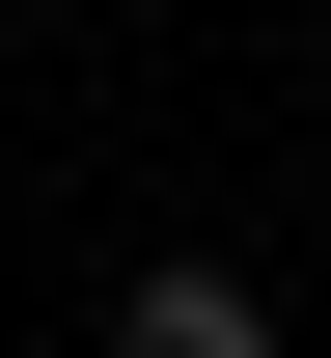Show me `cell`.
<instances>
[{
  "mask_svg": "<svg viewBox=\"0 0 331 358\" xmlns=\"http://www.w3.org/2000/svg\"><path fill=\"white\" fill-rule=\"evenodd\" d=\"M111 358H276V303L221 248H166V275H111Z\"/></svg>",
  "mask_w": 331,
  "mask_h": 358,
  "instance_id": "1",
  "label": "cell"
}]
</instances>
